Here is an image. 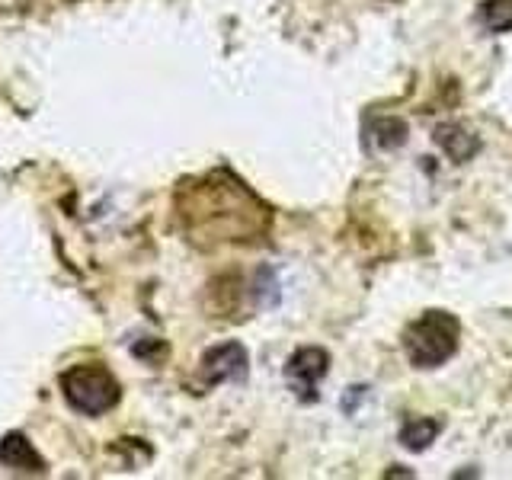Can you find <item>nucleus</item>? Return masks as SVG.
Here are the masks:
<instances>
[{
    "label": "nucleus",
    "instance_id": "nucleus-9",
    "mask_svg": "<svg viewBox=\"0 0 512 480\" xmlns=\"http://www.w3.org/2000/svg\"><path fill=\"white\" fill-rule=\"evenodd\" d=\"M480 23L490 32H509L512 29V0H484L480 4Z\"/></svg>",
    "mask_w": 512,
    "mask_h": 480
},
{
    "label": "nucleus",
    "instance_id": "nucleus-4",
    "mask_svg": "<svg viewBox=\"0 0 512 480\" xmlns=\"http://www.w3.org/2000/svg\"><path fill=\"white\" fill-rule=\"evenodd\" d=\"M250 372V356L240 343H218L205 349L199 375L205 384H221V381H244Z\"/></svg>",
    "mask_w": 512,
    "mask_h": 480
},
{
    "label": "nucleus",
    "instance_id": "nucleus-8",
    "mask_svg": "<svg viewBox=\"0 0 512 480\" xmlns=\"http://www.w3.org/2000/svg\"><path fill=\"white\" fill-rule=\"evenodd\" d=\"M368 135L378 141V148L384 151H397L407 144V135H410V125L400 119V116H381L368 125Z\"/></svg>",
    "mask_w": 512,
    "mask_h": 480
},
{
    "label": "nucleus",
    "instance_id": "nucleus-3",
    "mask_svg": "<svg viewBox=\"0 0 512 480\" xmlns=\"http://www.w3.org/2000/svg\"><path fill=\"white\" fill-rule=\"evenodd\" d=\"M330 372V352L320 346H301L285 365V378L301 400H317V384Z\"/></svg>",
    "mask_w": 512,
    "mask_h": 480
},
{
    "label": "nucleus",
    "instance_id": "nucleus-1",
    "mask_svg": "<svg viewBox=\"0 0 512 480\" xmlns=\"http://www.w3.org/2000/svg\"><path fill=\"white\" fill-rule=\"evenodd\" d=\"M461 324L448 311H426L404 330V352L413 368H439L458 352Z\"/></svg>",
    "mask_w": 512,
    "mask_h": 480
},
{
    "label": "nucleus",
    "instance_id": "nucleus-6",
    "mask_svg": "<svg viewBox=\"0 0 512 480\" xmlns=\"http://www.w3.org/2000/svg\"><path fill=\"white\" fill-rule=\"evenodd\" d=\"M0 464L10 471H32V474L45 471L42 455L32 448V442L23 436V432H10V436L0 439Z\"/></svg>",
    "mask_w": 512,
    "mask_h": 480
},
{
    "label": "nucleus",
    "instance_id": "nucleus-7",
    "mask_svg": "<svg viewBox=\"0 0 512 480\" xmlns=\"http://www.w3.org/2000/svg\"><path fill=\"white\" fill-rule=\"evenodd\" d=\"M439 432H442V420H436V416H416V420L400 426L397 439L407 452H426V448L436 442Z\"/></svg>",
    "mask_w": 512,
    "mask_h": 480
},
{
    "label": "nucleus",
    "instance_id": "nucleus-2",
    "mask_svg": "<svg viewBox=\"0 0 512 480\" xmlns=\"http://www.w3.org/2000/svg\"><path fill=\"white\" fill-rule=\"evenodd\" d=\"M61 391L68 407L84 416H100L119 404V381L100 365H77L61 375Z\"/></svg>",
    "mask_w": 512,
    "mask_h": 480
},
{
    "label": "nucleus",
    "instance_id": "nucleus-5",
    "mask_svg": "<svg viewBox=\"0 0 512 480\" xmlns=\"http://www.w3.org/2000/svg\"><path fill=\"white\" fill-rule=\"evenodd\" d=\"M432 138H436V144L445 151V157L455 160V164H464V160L477 157V151H480V138L474 132H468L464 125H458V122L436 125Z\"/></svg>",
    "mask_w": 512,
    "mask_h": 480
}]
</instances>
